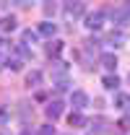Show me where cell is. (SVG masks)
Returning <instances> with one entry per match:
<instances>
[{"label": "cell", "instance_id": "cell-17", "mask_svg": "<svg viewBox=\"0 0 130 135\" xmlns=\"http://www.w3.org/2000/svg\"><path fill=\"white\" fill-rule=\"evenodd\" d=\"M21 65H24V62H21L18 57H8V60H5V68H11V70H21Z\"/></svg>", "mask_w": 130, "mask_h": 135}, {"label": "cell", "instance_id": "cell-13", "mask_svg": "<svg viewBox=\"0 0 130 135\" xmlns=\"http://www.w3.org/2000/svg\"><path fill=\"white\" fill-rule=\"evenodd\" d=\"M21 44H36V31L24 29V34H21Z\"/></svg>", "mask_w": 130, "mask_h": 135}, {"label": "cell", "instance_id": "cell-21", "mask_svg": "<svg viewBox=\"0 0 130 135\" xmlns=\"http://www.w3.org/2000/svg\"><path fill=\"white\" fill-rule=\"evenodd\" d=\"M125 109H128V119H130V104H128V107H125Z\"/></svg>", "mask_w": 130, "mask_h": 135}, {"label": "cell", "instance_id": "cell-5", "mask_svg": "<svg viewBox=\"0 0 130 135\" xmlns=\"http://www.w3.org/2000/svg\"><path fill=\"white\" fill-rule=\"evenodd\" d=\"M101 23H104V11H96V13H89L86 16V29H91V31L101 29Z\"/></svg>", "mask_w": 130, "mask_h": 135}, {"label": "cell", "instance_id": "cell-8", "mask_svg": "<svg viewBox=\"0 0 130 135\" xmlns=\"http://www.w3.org/2000/svg\"><path fill=\"white\" fill-rule=\"evenodd\" d=\"M39 34L52 39V36L57 34V23H52V21H44V23H39Z\"/></svg>", "mask_w": 130, "mask_h": 135}, {"label": "cell", "instance_id": "cell-4", "mask_svg": "<svg viewBox=\"0 0 130 135\" xmlns=\"http://www.w3.org/2000/svg\"><path fill=\"white\" fill-rule=\"evenodd\" d=\"M44 114H47V119L55 122V119L63 114V101H60V99H52V101L47 104V109H44Z\"/></svg>", "mask_w": 130, "mask_h": 135}, {"label": "cell", "instance_id": "cell-6", "mask_svg": "<svg viewBox=\"0 0 130 135\" xmlns=\"http://www.w3.org/2000/svg\"><path fill=\"white\" fill-rule=\"evenodd\" d=\"M99 62L107 68V70H117V57H114L112 52H104V55H99Z\"/></svg>", "mask_w": 130, "mask_h": 135}, {"label": "cell", "instance_id": "cell-12", "mask_svg": "<svg viewBox=\"0 0 130 135\" xmlns=\"http://www.w3.org/2000/svg\"><path fill=\"white\" fill-rule=\"evenodd\" d=\"M13 29H16V18L13 16L0 18V31H13Z\"/></svg>", "mask_w": 130, "mask_h": 135}, {"label": "cell", "instance_id": "cell-9", "mask_svg": "<svg viewBox=\"0 0 130 135\" xmlns=\"http://www.w3.org/2000/svg\"><path fill=\"white\" fill-rule=\"evenodd\" d=\"M68 125H70V127H83V125H86L83 112H70V114H68Z\"/></svg>", "mask_w": 130, "mask_h": 135}, {"label": "cell", "instance_id": "cell-11", "mask_svg": "<svg viewBox=\"0 0 130 135\" xmlns=\"http://www.w3.org/2000/svg\"><path fill=\"white\" fill-rule=\"evenodd\" d=\"M26 86H31V88H39V86H42V73H39V70H31V73L26 75Z\"/></svg>", "mask_w": 130, "mask_h": 135}, {"label": "cell", "instance_id": "cell-3", "mask_svg": "<svg viewBox=\"0 0 130 135\" xmlns=\"http://www.w3.org/2000/svg\"><path fill=\"white\" fill-rule=\"evenodd\" d=\"M70 104H73V112H81L83 107H89V94L86 91H70Z\"/></svg>", "mask_w": 130, "mask_h": 135}, {"label": "cell", "instance_id": "cell-2", "mask_svg": "<svg viewBox=\"0 0 130 135\" xmlns=\"http://www.w3.org/2000/svg\"><path fill=\"white\" fill-rule=\"evenodd\" d=\"M109 18H112L114 26H128V23H130V13L125 11V5H120V8H112V11H109Z\"/></svg>", "mask_w": 130, "mask_h": 135}, {"label": "cell", "instance_id": "cell-19", "mask_svg": "<svg viewBox=\"0 0 130 135\" xmlns=\"http://www.w3.org/2000/svg\"><path fill=\"white\" fill-rule=\"evenodd\" d=\"M44 13H47V16H52V13H55V5H49V3H44Z\"/></svg>", "mask_w": 130, "mask_h": 135}, {"label": "cell", "instance_id": "cell-20", "mask_svg": "<svg viewBox=\"0 0 130 135\" xmlns=\"http://www.w3.org/2000/svg\"><path fill=\"white\" fill-rule=\"evenodd\" d=\"M5 119H8V112H5V109H0V125H5Z\"/></svg>", "mask_w": 130, "mask_h": 135}, {"label": "cell", "instance_id": "cell-22", "mask_svg": "<svg viewBox=\"0 0 130 135\" xmlns=\"http://www.w3.org/2000/svg\"><path fill=\"white\" fill-rule=\"evenodd\" d=\"M21 135H31V133H29V130H24V133H21Z\"/></svg>", "mask_w": 130, "mask_h": 135}, {"label": "cell", "instance_id": "cell-14", "mask_svg": "<svg viewBox=\"0 0 130 135\" xmlns=\"http://www.w3.org/2000/svg\"><path fill=\"white\" fill-rule=\"evenodd\" d=\"M107 42H109V44H114V47H122V42H125V36H122L120 31H112L109 36H107Z\"/></svg>", "mask_w": 130, "mask_h": 135}, {"label": "cell", "instance_id": "cell-16", "mask_svg": "<svg viewBox=\"0 0 130 135\" xmlns=\"http://www.w3.org/2000/svg\"><path fill=\"white\" fill-rule=\"evenodd\" d=\"M16 52H18L21 60H31V50H29L26 44H16Z\"/></svg>", "mask_w": 130, "mask_h": 135}, {"label": "cell", "instance_id": "cell-23", "mask_svg": "<svg viewBox=\"0 0 130 135\" xmlns=\"http://www.w3.org/2000/svg\"><path fill=\"white\" fill-rule=\"evenodd\" d=\"M0 62H3V55H0Z\"/></svg>", "mask_w": 130, "mask_h": 135}, {"label": "cell", "instance_id": "cell-18", "mask_svg": "<svg viewBox=\"0 0 130 135\" xmlns=\"http://www.w3.org/2000/svg\"><path fill=\"white\" fill-rule=\"evenodd\" d=\"M39 135H57V133H55L52 125H44V127H39Z\"/></svg>", "mask_w": 130, "mask_h": 135}, {"label": "cell", "instance_id": "cell-10", "mask_svg": "<svg viewBox=\"0 0 130 135\" xmlns=\"http://www.w3.org/2000/svg\"><path fill=\"white\" fill-rule=\"evenodd\" d=\"M101 86H104L107 91H117V86H120V78L109 73V75H104V78H101Z\"/></svg>", "mask_w": 130, "mask_h": 135}, {"label": "cell", "instance_id": "cell-15", "mask_svg": "<svg viewBox=\"0 0 130 135\" xmlns=\"http://www.w3.org/2000/svg\"><path fill=\"white\" fill-rule=\"evenodd\" d=\"M130 104V99L125 96V94H120V91H114V107H120V109H125Z\"/></svg>", "mask_w": 130, "mask_h": 135}, {"label": "cell", "instance_id": "cell-7", "mask_svg": "<svg viewBox=\"0 0 130 135\" xmlns=\"http://www.w3.org/2000/svg\"><path fill=\"white\" fill-rule=\"evenodd\" d=\"M44 50H47V55H49V57H57V55L63 52V42H60V39H49Z\"/></svg>", "mask_w": 130, "mask_h": 135}, {"label": "cell", "instance_id": "cell-1", "mask_svg": "<svg viewBox=\"0 0 130 135\" xmlns=\"http://www.w3.org/2000/svg\"><path fill=\"white\" fill-rule=\"evenodd\" d=\"M83 13H86V5H83V3H65L63 5V16L68 18V21H76V18H81Z\"/></svg>", "mask_w": 130, "mask_h": 135}]
</instances>
